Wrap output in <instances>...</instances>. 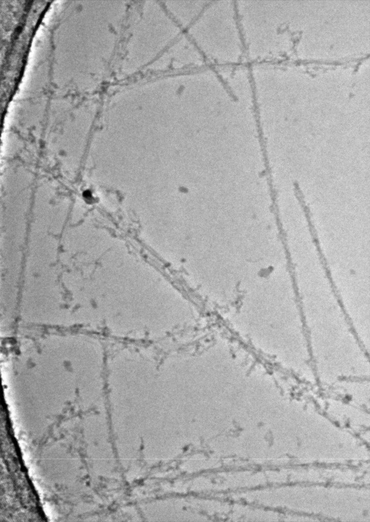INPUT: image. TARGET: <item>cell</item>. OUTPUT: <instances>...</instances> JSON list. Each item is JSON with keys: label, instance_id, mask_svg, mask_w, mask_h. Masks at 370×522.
Returning <instances> with one entry per match:
<instances>
[{"label": "cell", "instance_id": "cell-2", "mask_svg": "<svg viewBox=\"0 0 370 522\" xmlns=\"http://www.w3.org/2000/svg\"><path fill=\"white\" fill-rule=\"evenodd\" d=\"M183 29L208 65L247 64L235 1H198Z\"/></svg>", "mask_w": 370, "mask_h": 522}, {"label": "cell", "instance_id": "cell-1", "mask_svg": "<svg viewBox=\"0 0 370 522\" xmlns=\"http://www.w3.org/2000/svg\"><path fill=\"white\" fill-rule=\"evenodd\" d=\"M123 61L135 73L150 71L168 61L186 37L165 2H147L138 10L128 31Z\"/></svg>", "mask_w": 370, "mask_h": 522}]
</instances>
